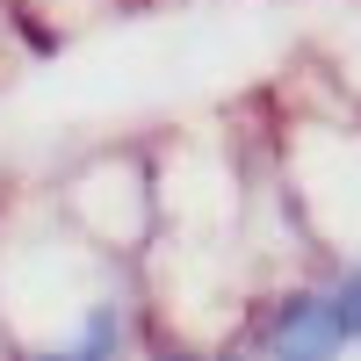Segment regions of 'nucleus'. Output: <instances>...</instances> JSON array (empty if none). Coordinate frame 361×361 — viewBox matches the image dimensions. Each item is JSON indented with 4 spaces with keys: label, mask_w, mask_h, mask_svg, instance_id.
Wrapping results in <instances>:
<instances>
[{
    "label": "nucleus",
    "mask_w": 361,
    "mask_h": 361,
    "mask_svg": "<svg viewBox=\"0 0 361 361\" xmlns=\"http://www.w3.org/2000/svg\"><path fill=\"white\" fill-rule=\"evenodd\" d=\"M275 340L282 354H333L340 347V318H333V296H289L275 311Z\"/></svg>",
    "instance_id": "nucleus-1"
}]
</instances>
